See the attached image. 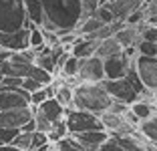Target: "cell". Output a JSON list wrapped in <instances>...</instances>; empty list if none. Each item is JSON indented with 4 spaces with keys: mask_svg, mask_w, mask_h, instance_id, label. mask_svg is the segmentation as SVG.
<instances>
[{
    "mask_svg": "<svg viewBox=\"0 0 157 151\" xmlns=\"http://www.w3.org/2000/svg\"><path fill=\"white\" fill-rule=\"evenodd\" d=\"M44 22L40 28L65 34L77 30L78 22L83 20V0H40Z\"/></svg>",
    "mask_w": 157,
    "mask_h": 151,
    "instance_id": "cell-1",
    "label": "cell"
},
{
    "mask_svg": "<svg viewBox=\"0 0 157 151\" xmlns=\"http://www.w3.org/2000/svg\"><path fill=\"white\" fill-rule=\"evenodd\" d=\"M113 99L105 91V85L101 83H78L73 87V109L87 111L101 117L105 111H109Z\"/></svg>",
    "mask_w": 157,
    "mask_h": 151,
    "instance_id": "cell-2",
    "label": "cell"
},
{
    "mask_svg": "<svg viewBox=\"0 0 157 151\" xmlns=\"http://www.w3.org/2000/svg\"><path fill=\"white\" fill-rule=\"evenodd\" d=\"M103 85H105V91L109 93V97H111L113 101H119V103H123V105H127V107H129L131 103L141 99V95H143V91H145L143 85L139 83L137 75H135L133 67L129 69V73L125 75L123 79H115V81L105 79Z\"/></svg>",
    "mask_w": 157,
    "mask_h": 151,
    "instance_id": "cell-3",
    "label": "cell"
},
{
    "mask_svg": "<svg viewBox=\"0 0 157 151\" xmlns=\"http://www.w3.org/2000/svg\"><path fill=\"white\" fill-rule=\"evenodd\" d=\"M28 26L22 0H0V32H14Z\"/></svg>",
    "mask_w": 157,
    "mask_h": 151,
    "instance_id": "cell-4",
    "label": "cell"
},
{
    "mask_svg": "<svg viewBox=\"0 0 157 151\" xmlns=\"http://www.w3.org/2000/svg\"><path fill=\"white\" fill-rule=\"evenodd\" d=\"M65 113H67V109L55 97H51V99L42 101L40 105L33 107V119H34V125H36V131L48 133L55 123L65 119Z\"/></svg>",
    "mask_w": 157,
    "mask_h": 151,
    "instance_id": "cell-5",
    "label": "cell"
},
{
    "mask_svg": "<svg viewBox=\"0 0 157 151\" xmlns=\"http://www.w3.org/2000/svg\"><path fill=\"white\" fill-rule=\"evenodd\" d=\"M135 75L139 83L143 85L145 91H157V56H143V55H133L131 59Z\"/></svg>",
    "mask_w": 157,
    "mask_h": 151,
    "instance_id": "cell-6",
    "label": "cell"
},
{
    "mask_svg": "<svg viewBox=\"0 0 157 151\" xmlns=\"http://www.w3.org/2000/svg\"><path fill=\"white\" fill-rule=\"evenodd\" d=\"M65 125H67L69 135L85 133V131H101L103 129V123L97 115L87 113V111H78V109H67Z\"/></svg>",
    "mask_w": 157,
    "mask_h": 151,
    "instance_id": "cell-7",
    "label": "cell"
},
{
    "mask_svg": "<svg viewBox=\"0 0 157 151\" xmlns=\"http://www.w3.org/2000/svg\"><path fill=\"white\" fill-rule=\"evenodd\" d=\"M131 59H133V55H129L127 50H123V52H119L115 56H109V59H103L105 79H109V81L123 79L131 69Z\"/></svg>",
    "mask_w": 157,
    "mask_h": 151,
    "instance_id": "cell-8",
    "label": "cell"
},
{
    "mask_svg": "<svg viewBox=\"0 0 157 151\" xmlns=\"http://www.w3.org/2000/svg\"><path fill=\"white\" fill-rule=\"evenodd\" d=\"M30 107V95L20 87H2L0 85V111Z\"/></svg>",
    "mask_w": 157,
    "mask_h": 151,
    "instance_id": "cell-9",
    "label": "cell"
},
{
    "mask_svg": "<svg viewBox=\"0 0 157 151\" xmlns=\"http://www.w3.org/2000/svg\"><path fill=\"white\" fill-rule=\"evenodd\" d=\"M78 83H101L105 81V71H103V59L99 56H89L83 59L78 64V73H77Z\"/></svg>",
    "mask_w": 157,
    "mask_h": 151,
    "instance_id": "cell-10",
    "label": "cell"
},
{
    "mask_svg": "<svg viewBox=\"0 0 157 151\" xmlns=\"http://www.w3.org/2000/svg\"><path fill=\"white\" fill-rule=\"evenodd\" d=\"M97 151H147V147L133 135H109Z\"/></svg>",
    "mask_w": 157,
    "mask_h": 151,
    "instance_id": "cell-11",
    "label": "cell"
},
{
    "mask_svg": "<svg viewBox=\"0 0 157 151\" xmlns=\"http://www.w3.org/2000/svg\"><path fill=\"white\" fill-rule=\"evenodd\" d=\"M28 32H30L28 26L14 32H0V50L18 52V50L28 48Z\"/></svg>",
    "mask_w": 157,
    "mask_h": 151,
    "instance_id": "cell-12",
    "label": "cell"
},
{
    "mask_svg": "<svg viewBox=\"0 0 157 151\" xmlns=\"http://www.w3.org/2000/svg\"><path fill=\"white\" fill-rule=\"evenodd\" d=\"M30 119H33V107L0 111V127H4V129H20Z\"/></svg>",
    "mask_w": 157,
    "mask_h": 151,
    "instance_id": "cell-13",
    "label": "cell"
},
{
    "mask_svg": "<svg viewBox=\"0 0 157 151\" xmlns=\"http://www.w3.org/2000/svg\"><path fill=\"white\" fill-rule=\"evenodd\" d=\"M75 139L78 141V145L83 147L85 151H97L103 143L109 139V133L105 129L101 131H85V133H75Z\"/></svg>",
    "mask_w": 157,
    "mask_h": 151,
    "instance_id": "cell-14",
    "label": "cell"
},
{
    "mask_svg": "<svg viewBox=\"0 0 157 151\" xmlns=\"http://www.w3.org/2000/svg\"><path fill=\"white\" fill-rule=\"evenodd\" d=\"M105 6L113 12L115 20H125L127 16H129L131 10L143 6V2H141V0H109Z\"/></svg>",
    "mask_w": 157,
    "mask_h": 151,
    "instance_id": "cell-15",
    "label": "cell"
},
{
    "mask_svg": "<svg viewBox=\"0 0 157 151\" xmlns=\"http://www.w3.org/2000/svg\"><path fill=\"white\" fill-rule=\"evenodd\" d=\"M119 52H123V46L119 45V41H117L115 37L99 41L97 48H95V56H99V59H109V56H115V55H119Z\"/></svg>",
    "mask_w": 157,
    "mask_h": 151,
    "instance_id": "cell-16",
    "label": "cell"
},
{
    "mask_svg": "<svg viewBox=\"0 0 157 151\" xmlns=\"http://www.w3.org/2000/svg\"><path fill=\"white\" fill-rule=\"evenodd\" d=\"M113 37L119 41V45L125 48H133L137 45V37H139V26H129V24H123L119 30L113 34Z\"/></svg>",
    "mask_w": 157,
    "mask_h": 151,
    "instance_id": "cell-17",
    "label": "cell"
},
{
    "mask_svg": "<svg viewBox=\"0 0 157 151\" xmlns=\"http://www.w3.org/2000/svg\"><path fill=\"white\" fill-rule=\"evenodd\" d=\"M24 10H26V18L34 26H42L44 22V14H42V4L40 0H22Z\"/></svg>",
    "mask_w": 157,
    "mask_h": 151,
    "instance_id": "cell-18",
    "label": "cell"
},
{
    "mask_svg": "<svg viewBox=\"0 0 157 151\" xmlns=\"http://www.w3.org/2000/svg\"><path fill=\"white\" fill-rule=\"evenodd\" d=\"M95 48H97V42L95 41H87V38H78L77 42H75L73 46L69 48V52L73 56H77V59H89V56H93L95 55Z\"/></svg>",
    "mask_w": 157,
    "mask_h": 151,
    "instance_id": "cell-19",
    "label": "cell"
},
{
    "mask_svg": "<svg viewBox=\"0 0 157 151\" xmlns=\"http://www.w3.org/2000/svg\"><path fill=\"white\" fill-rule=\"evenodd\" d=\"M137 127H139V133L145 137V141L157 145V115L155 113L151 117H147V119H141L137 123Z\"/></svg>",
    "mask_w": 157,
    "mask_h": 151,
    "instance_id": "cell-20",
    "label": "cell"
},
{
    "mask_svg": "<svg viewBox=\"0 0 157 151\" xmlns=\"http://www.w3.org/2000/svg\"><path fill=\"white\" fill-rule=\"evenodd\" d=\"M52 87H55V95H52V97H55L65 109H73V87L67 85L65 81L59 83V85L52 81Z\"/></svg>",
    "mask_w": 157,
    "mask_h": 151,
    "instance_id": "cell-21",
    "label": "cell"
},
{
    "mask_svg": "<svg viewBox=\"0 0 157 151\" xmlns=\"http://www.w3.org/2000/svg\"><path fill=\"white\" fill-rule=\"evenodd\" d=\"M129 113L133 115L137 121H141V119H147V117L153 115V107H151V103L139 99V101H135V103L129 105Z\"/></svg>",
    "mask_w": 157,
    "mask_h": 151,
    "instance_id": "cell-22",
    "label": "cell"
},
{
    "mask_svg": "<svg viewBox=\"0 0 157 151\" xmlns=\"http://www.w3.org/2000/svg\"><path fill=\"white\" fill-rule=\"evenodd\" d=\"M78 64H81V59H77V56H73L69 52V56L65 59V63L60 64V69H59L60 77H63V79H73V77H77Z\"/></svg>",
    "mask_w": 157,
    "mask_h": 151,
    "instance_id": "cell-23",
    "label": "cell"
},
{
    "mask_svg": "<svg viewBox=\"0 0 157 151\" xmlns=\"http://www.w3.org/2000/svg\"><path fill=\"white\" fill-rule=\"evenodd\" d=\"M52 95H55V87H52V83H51V85H44V87H40L38 91L30 93V107H36V105H40L42 101L51 99Z\"/></svg>",
    "mask_w": 157,
    "mask_h": 151,
    "instance_id": "cell-24",
    "label": "cell"
},
{
    "mask_svg": "<svg viewBox=\"0 0 157 151\" xmlns=\"http://www.w3.org/2000/svg\"><path fill=\"white\" fill-rule=\"evenodd\" d=\"M52 147H55L56 151H85L83 147L78 145V141L73 137V135H67V137L59 139V141H56Z\"/></svg>",
    "mask_w": 157,
    "mask_h": 151,
    "instance_id": "cell-25",
    "label": "cell"
},
{
    "mask_svg": "<svg viewBox=\"0 0 157 151\" xmlns=\"http://www.w3.org/2000/svg\"><path fill=\"white\" fill-rule=\"evenodd\" d=\"M30 139H33V133H26V131H18L16 137L12 139L10 145L16 147L18 151H30Z\"/></svg>",
    "mask_w": 157,
    "mask_h": 151,
    "instance_id": "cell-26",
    "label": "cell"
},
{
    "mask_svg": "<svg viewBox=\"0 0 157 151\" xmlns=\"http://www.w3.org/2000/svg\"><path fill=\"white\" fill-rule=\"evenodd\" d=\"M91 16H95V18H99L103 24H113L115 22V16H113V12L109 8H107L105 4H99L97 6V10L91 14Z\"/></svg>",
    "mask_w": 157,
    "mask_h": 151,
    "instance_id": "cell-27",
    "label": "cell"
},
{
    "mask_svg": "<svg viewBox=\"0 0 157 151\" xmlns=\"http://www.w3.org/2000/svg\"><path fill=\"white\" fill-rule=\"evenodd\" d=\"M145 20V12H143V6H139V8H135V10H131L129 12V16L123 20L125 24H129V26H139V24Z\"/></svg>",
    "mask_w": 157,
    "mask_h": 151,
    "instance_id": "cell-28",
    "label": "cell"
},
{
    "mask_svg": "<svg viewBox=\"0 0 157 151\" xmlns=\"http://www.w3.org/2000/svg\"><path fill=\"white\" fill-rule=\"evenodd\" d=\"M139 38L147 42H155L157 45V26H151V24H145V26L139 28Z\"/></svg>",
    "mask_w": 157,
    "mask_h": 151,
    "instance_id": "cell-29",
    "label": "cell"
},
{
    "mask_svg": "<svg viewBox=\"0 0 157 151\" xmlns=\"http://www.w3.org/2000/svg\"><path fill=\"white\" fill-rule=\"evenodd\" d=\"M137 55L157 56V45H155V42H147V41H139L137 42Z\"/></svg>",
    "mask_w": 157,
    "mask_h": 151,
    "instance_id": "cell-30",
    "label": "cell"
},
{
    "mask_svg": "<svg viewBox=\"0 0 157 151\" xmlns=\"http://www.w3.org/2000/svg\"><path fill=\"white\" fill-rule=\"evenodd\" d=\"M48 143V137H46L44 131H33V139H30V151L38 149V147L46 145Z\"/></svg>",
    "mask_w": 157,
    "mask_h": 151,
    "instance_id": "cell-31",
    "label": "cell"
},
{
    "mask_svg": "<svg viewBox=\"0 0 157 151\" xmlns=\"http://www.w3.org/2000/svg\"><path fill=\"white\" fill-rule=\"evenodd\" d=\"M18 131L20 129H4V127H0V145H10Z\"/></svg>",
    "mask_w": 157,
    "mask_h": 151,
    "instance_id": "cell-32",
    "label": "cell"
},
{
    "mask_svg": "<svg viewBox=\"0 0 157 151\" xmlns=\"http://www.w3.org/2000/svg\"><path fill=\"white\" fill-rule=\"evenodd\" d=\"M42 85L38 81H34V79H30V77H26V79H22V83H20V89H24V91L30 95V93H34V91H38Z\"/></svg>",
    "mask_w": 157,
    "mask_h": 151,
    "instance_id": "cell-33",
    "label": "cell"
},
{
    "mask_svg": "<svg viewBox=\"0 0 157 151\" xmlns=\"http://www.w3.org/2000/svg\"><path fill=\"white\" fill-rule=\"evenodd\" d=\"M0 151H18V149L12 145H0Z\"/></svg>",
    "mask_w": 157,
    "mask_h": 151,
    "instance_id": "cell-34",
    "label": "cell"
},
{
    "mask_svg": "<svg viewBox=\"0 0 157 151\" xmlns=\"http://www.w3.org/2000/svg\"><path fill=\"white\" fill-rule=\"evenodd\" d=\"M99 4H107V2H109V0H97Z\"/></svg>",
    "mask_w": 157,
    "mask_h": 151,
    "instance_id": "cell-35",
    "label": "cell"
},
{
    "mask_svg": "<svg viewBox=\"0 0 157 151\" xmlns=\"http://www.w3.org/2000/svg\"><path fill=\"white\" fill-rule=\"evenodd\" d=\"M48 151H56V149H55V147H52V145H51V147H48Z\"/></svg>",
    "mask_w": 157,
    "mask_h": 151,
    "instance_id": "cell-36",
    "label": "cell"
},
{
    "mask_svg": "<svg viewBox=\"0 0 157 151\" xmlns=\"http://www.w3.org/2000/svg\"><path fill=\"white\" fill-rule=\"evenodd\" d=\"M2 79H4V75H2V73H0V83H2Z\"/></svg>",
    "mask_w": 157,
    "mask_h": 151,
    "instance_id": "cell-37",
    "label": "cell"
},
{
    "mask_svg": "<svg viewBox=\"0 0 157 151\" xmlns=\"http://www.w3.org/2000/svg\"><path fill=\"white\" fill-rule=\"evenodd\" d=\"M155 103H157V91H155Z\"/></svg>",
    "mask_w": 157,
    "mask_h": 151,
    "instance_id": "cell-38",
    "label": "cell"
}]
</instances>
